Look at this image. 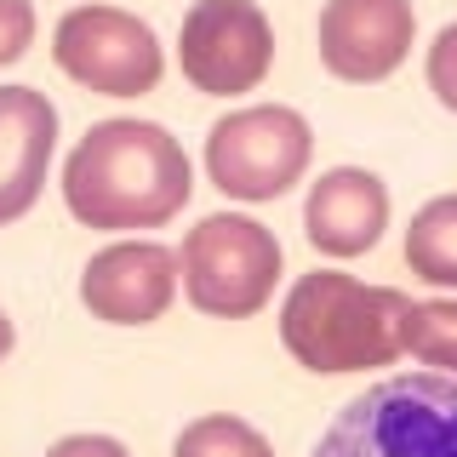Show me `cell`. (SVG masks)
<instances>
[{
    "label": "cell",
    "instance_id": "6da1fadb",
    "mask_svg": "<svg viewBox=\"0 0 457 457\" xmlns=\"http://www.w3.org/2000/svg\"><path fill=\"white\" fill-rule=\"evenodd\" d=\"M189 154L161 120H97L63 161V200L86 228H161L189 206Z\"/></svg>",
    "mask_w": 457,
    "mask_h": 457
},
{
    "label": "cell",
    "instance_id": "7a4b0ae2",
    "mask_svg": "<svg viewBox=\"0 0 457 457\" xmlns=\"http://www.w3.org/2000/svg\"><path fill=\"white\" fill-rule=\"evenodd\" d=\"M406 303L411 297L395 286H366L343 269H314V275H297L280 303V343L309 371L395 366L406 354L400 343Z\"/></svg>",
    "mask_w": 457,
    "mask_h": 457
},
{
    "label": "cell",
    "instance_id": "3957f363",
    "mask_svg": "<svg viewBox=\"0 0 457 457\" xmlns=\"http://www.w3.org/2000/svg\"><path fill=\"white\" fill-rule=\"evenodd\" d=\"M314 457H457V378L395 371L332 418Z\"/></svg>",
    "mask_w": 457,
    "mask_h": 457
},
{
    "label": "cell",
    "instance_id": "277c9868",
    "mask_svg": "<svg viewBox=\"0 0 457 457\" xmlns=\"http://www.w3.org/2000/svg\"><path fill=\"white\" fill-rule=\"evenodd\" d=\"M178 275L183 292L200 314H218V320H240L257 314L275 297L280 280V240L269 223L240 218V212H212L183 235L178 252Z\"/></svg>",
    "mask_w": 457,
    "mask_h": 457
},
{
    "label": "cell",
    "instance_id": "5b68a950",
    "mask_svg": "<svg viewBox=\"0 0 457 457\" xmlns=\"http://www.w3.org/2000/svg\"><path fill=\"white\" fill-rule=\"evenodd\" d=\"M314 132L286 104H252L206 132V178L228 200H275L309 171Z\"/></svg>",
    "mask_w": 457,
    "mask_h": 457
},
{
    "label": "cell",
    "instance_id": "8992f818",
    "mask_svg": "<svg viewBox=\"0 0 457 457\" xmlns=\"http://www.w3.org/2000/svg\"><path fill=\"white\" fill-rule=\"evenodd\" d=\"M52 57L75 86L104 97H143L161 80V40L137 12L120 6H75L52 29Z\"/></svg>",
    "mask_w": 457,
    "mask_h": 457
},
{
    "label": "cell",
    "instance_id": "52a82bcc",
    "mask_svg": "<svg viewBox=\"0 0 457 457\" xmlns=\"http://www.w3.org/2000/svg\"><path fill=\"white\" fill-rule=\"evenodd\" d=\"M178 63L206 97L252 92L275 63V29L257 0H195L178 29Z\"/></svg>",
    "mask_w": 457,
    "mask_h": 457
},
{
    "label": "cell",
    "instance_id": "ba28073f",
    "mask_svg": "<svg viewBox=\"0 0 457 457\" xmlns=\"http://www.w3.org/2000/svg\"><path fill=\"white\" fill-rule=\"evenodd\" d=\"M418 35L411 0H326L320 6V63L349 86H371L395 75Z\"/></svg>",
    "mask_w": 457,
    "mask_h": 457
},
{
    "label": "cell",
    "instance_id": "9c48e42d",
    "mask_svg": "<svg viewBox=\"0 0 457 457\" xmlns=\"http://www.w3.org/2000/svg\"><path fill=\"white\" fill-rule=\"evenodd\" d=\"M178 297V252L161 240H114L80 269V303L109 326H149Z\"/></svg>",
    "mask_w": 457,
    "mask_h": 457
},
{
    "label": "cell",
    "instance_id": "30bf717a",
    "mask_svg": "<svg viewBox=\"0 0 457 457\" xmlns=\"http://www.w3.org/2000/svg\"><path fill=\"white\" fill-rule=\"evenodd\" d=\"M389 228V189L366 166H332L303 200V235L326 257H354L371 252Z\"/></svg>",
    "mask_w": 457,
    "mask_h": 457
},
{
    "label": "cell",
    "instance_id": "8fae6325",
    "mask_svg": "<svg viewBox=\"0 0 457 457\" xmlns=\"http://www.w3.org/2000/svg\"><path fill=\"white\" fill-rule=\"evenodd\" d=\"M57 143V109L35 86H0V223L40 200Z\"/></svg>",
    "mask_w": 457,
    "mask_h": 457
},
{
    "label": "cell",
    "instance_id": "7c38bea8",
    "mask_svg": "<svg viewBox=\"0 0 457 457\" xmlns=\"http://www.w3.org/2000/svg\"><path fill=\"white\" fill-rule=\"evenodd\" d=\"M406 263L411 275L457 292V195H435L406 228Z\"/></svg>",
    "mask_w": 457,
    "mask_h": 457
},
{
    "label": "cell",
    "instance_id": "4fadbf2b",
    "mask_svg": "<svg viewBox=\"0 0 457 457\" xmlns=\"http://www.w3.org/2000/svg\"><path fill=\"white\" fill-rule=\"evenodd\" d=\"M400 343H406V354L423 361L428 371L457 378V297H423V303H406Z\"/></svg>",
    "mask_w": 457,
    "mask_h": 457
},
{
    "label": "cell",
    "instance_id": "5bb4252c",
    "mask_svg": "<svg viewBox=\"0 0 457 457\" xmlns=\"http://www.w3.org/2000/svg\"><path fill=\"white\" fill-rule=\"evenodd\" d=\"M171 457H275V446L252 423L228 418V411H212V418H195L171 440Z\"/></svg>",
    "mask_w": 457,
    "mask_h": 457
},
{
    "label": "cell",
    "instance_id": "9a60e30c",
    "mask_svg": "<svg viewBox=\"0 0 457 457\" xmlns=\"http://www.w3.org/2000/svg\"><path fill=\"white\" fill-rule=\"evenodd\" d=\"M428 92L457 114V23H446L428 46Z\"/></svg>",
    "mask_w": 457,
    "mask_h": 457
},
{
    "label": "cell",
    "instance_id": "2e32d148",
    "mask_svg": "<svg viewBox=\"0 0 457 457\" xmlns=\"http://www.w3.org/2000/svg\"><path fill=\"white\" fill-rule=\"evenodd\" d=\"M35 40V6L29 0H0V63H18Z\"/></svg>",
    "mask_w": 457,
    "mask_h": 457
},
{
    "label": "cell",
    "instance_id": "e0dca14e",
    "mask_svg": "<svg viewBox=\"0 0 457 457\" xmlns=\"http://www.w3.org/2000/svg\"><path fill=\"white\" fill-rule=\"evenodd\" d=\"M46 457H132V452L109 435H69V440H57Z\"/></svg>",
    "mask_w": 457,
    "mask_h": 457
},
{
    "label": "cell",
    "instance_id": "ac0fdd59",
    "mask_svg": "<svg viewBox=\"0 0 457 457\" xmlns=\"http://www.w3.org/2000/svg\"><path fill=\"white\" fill-rule=\"evenodd\" d=\"M12 337H18V332H12V314L0 309V361H6V354H12Z\"/></svg>",
    "mask_w": 457,
    "mask_h": 457
}]
</instances>
